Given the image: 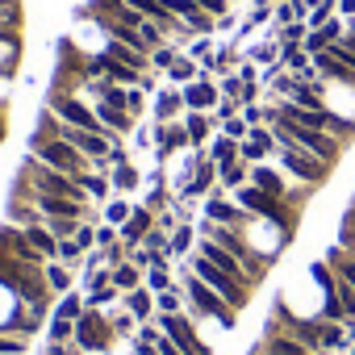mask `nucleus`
<instances>
[{
	"label": "nucleus",
	"instance_id": "12",
	"mask_svg": "<svg viewBox=\"0 0 355 355\" xmlns=\"http://www.w3.org/2000/svg\"><path fill=\"white\" fill-rule=\"evenodd\" d=\"M155 230V209H146V205H134V214H130V222L117 230V239H121V247L130 251V247H142V239Z\"/></svg>",
	"mask_w": 355,
	"mask_h": 355
},
{
	"label": "nucleus",
	"instance_id": "54",
	"mask_svg": "<svg viewBox=\"0 0 355 355\" xmlns=\"http://www.w3.org/2000/svg\"><path fill=\"white\" fill-rule=\"evenodd\" d=\"M134 355H159V347L146 343V338H134Z\"/></svg>",
	"mask_w": 355,
	"mask_h": 355
},
{
	"label": "nucleus",
	"instance_id": "53",
	"mask_svg": "<svg viewBox=\"0 0 355 355\" xmlns=\"http://www.w3.org/2000/svg\"><path fill=\"white\" fill-rule=\"evenodd\" d=\"M234 26H239V13L230 9V13H222V17H218V26H214V30H234Z\"/></svg>",
	"mask_w": 355,
	"mask_h": 355
},
{
	"label": "nucleus",
	"instance_id": "7",
	"mask_svg": "<svg viewBox=\"0 0 355 355\" xmlns=\"http://www.w3.org/2000/svg\"><path fill=\"white\" fill-rule=\"evenodd\" d=\"M113 338H117V334H113L109 313H101V309H84V318L76 322V347H80V351H105Z\"/></svg>",
	"mask_w": 355,
	"mask_h": 355
},
{
	"label": "nucleus",
	"instance_id": "15",
	"mask_svg": "<svg viewBox=\"0 0 355 355\" xmlns=\"http://www.w3.org/2000/svg\"><path fill=\"white\" fill-rule=\"evenodd\" d=\"M184 130H189L193 150H205V142H209V134H214V113H193V109H184Z\"/></svg>",
	"mask_w": 355,
	"mask_h": 355
},
{
	"label": "nucleus",
	"instance_id": "1",
	"mask_svg": "<svg viewBox=\"0 0 355 355\" xmlns=\"http://www.w3.org/2000/svg\"><path fill=\"white\" fill-rule=\"evenodd\" d=\"M30 155H34L38 163H46V167H55V171L76 175V180L92 171V163H88L71 142H63V138H55V134H46V130H38V134L30 138Z\"/></svg>",
	"mask_w": 355,
	"mask_h": 355
},
{
	"label": "nucleus",
	"instance_id": "9",
	"mask_svg": "<svg viewBox=\"0 0 355 355\" xmlns=\"http://www.w3.org/2000/svg\"><path fill=\"white\" fill-rule=\"evenodd\" d=\"M239 150H243V163H263L268 155H276L280 150V142H276V130L272 125H251V134L239 142Z\"/></svg>",
	"mask_w": 355,
	"mask_h": 355
},
{
	"label": "nucleus",
	"instance_id": "48",
	"mask_svg": "<svg viewBox=\"0 0 355 355\" xmlns=\"http://www.w3.org/2000/svg\"><path fill=\"white\" fill-rule=\"evenodd\" d=\"M142 105H146V92H142V88H130V96H125V109H130V117H134V121L142 117Z\"/></svg>",
	"mask_w": 355,
	"mask_h": 355
},
{
	"label": "nucleus",
	"instance_id": "29",
	"mask_svg": "<svg viewBox=\"0 0 355 355\" xmlns=\"http://www.w3.org/2000/svg\"><path fill=\"white\" fill-rule=\"evenodd\" d=\"M84 309H88V305H84V293H76V288H71V293H63V297H59V305H55V318L80 322V318H84Z\"/></svg>",
	"mask_w": 355,
	"mask_h": 355
},
{
	"label": "nucleus",
	"instance_id": "38",
	"mask_svg": "<svg viewBox=\"0 0 355 355\" xmlns=\"http://www.w3.org/2000/svg\"><path fill=\"white\" fill-rule=\"evenodd\" d=\"M280 59V38H268V42H259L255 51H251V63L259 67V63H276Z\"/></svg>",
	"mask_w": 355,
	"mask_h": 355
},
{
	"label": "nucleus",
	"instance_id": "8",
	"mask_svg": "<svg viewBox=\"0 0 355 355\" xmlns=\"http://www.w3.org/2000/svg\"><path fill=\"white\" fill-rule=\"evenodd\" d=\"M205 218H209V222H218V226H234V230H243V226L251 222V214H247L234 197H226L222 189L205 197Z\"/></svg>",
	"mask_w": 355,
	"mask_h": 355
},
{
	"label": "nucleus",
	"instance_id": "5",
	"mask_svg": "<svg viewBox=\"0 0 355 355\" xmlns=\"http://www.w3.org/2000/svg\"><path fill=\"white\" fill-rule=\"evenodd\" d=\"M189 268H193V272H197V276H201V280H205V284H209L218 297H222V301H230L234 309H243V305H247V293H251V288H247L243 280L226 276L222 268H214L205 255H197V251H193V255H189Z\"/></svg>",
	"mask_w": 355,
	"mask_h": 355
},
{
	"label": "nucleus",
	"instance_id": "49",
	"mask_svg": "<svg viewBox=\"0 0 355 355\" xmlns=\"http://www.w3.org/2000/svg\"><path fill=\"white\" fill-rule=\"evenodd\" d=\"M197 5H201V9H205L214 21H218L222 13H230V5H234V0H197Z\"/></svg>",
	"mask_w": 355,
	"mask_h": 355
},
{
	"label": "nucleus",
	"instance_id": "35",
	"mask_svg": "<svg viewBox=\"0 0 355 355\" xmlns=\"http://www.w3.org/2000/svg\"><path fill=\"white\" fill-rule=\"evenodd\" d=\"M175 59H180V42H163V46L150 55V67H155V71H167Z\"/></svg>",
	"mask_w": 355,
	"mask_h": 355
},
{
	"label": "nucleus",
	"instance_id": "34",
	"mask_svg": "<svg viewBox=\"0 0 355 355\" xmlns=\"http://www.w3.org/2000/svg\"><path fill=\"white\" fill-rule=\"evenodd\" d=\"M46 334H51V343H76V322H67V318H55V313H51Z\"/></svg>",
	"mask_w": 355,
	"mask_h": 355
},
{
	"label": "nucleus",
	"instance_id": "52",
	"mask_svg": "<svg viewBox=\"0 0 355 355\" xmlns=\"http://www.w3.org/2000/svg\"><path fill=\"white\" fill-rule=\"evenodd\" d=\"M109 163H113V167H121V163H130V150H125L121 142H113V150H109Z\"/></svg>",
	"mask_w": 355,
	"mask_h": 355
},
{
	"label": "nucleus",
	"instance_id": "20",
	"mask_svg": "<svg viewBox=\"0 0 355 355\" xmlns=\"http://www.w3.org/2000/svg\"><path fill=\"white\" fill-rule=\"evenodd\" d=\"M163 76H167V84H171V88H184V84L201 80V63H197V59H189V55H180V59H175Z\"/></svg>",
	"mask_w": 355,
	"mask_h": 355
},
{
	"label": "nucleus",
	"instance_id": "43",
	"mask_svg": "<svg viewBox=\"0 0 355 355\" xmlns=\"http://www.w3.org/2000/svg\"><path fill=\"white\" fill-rule=\"evenodd\" d=\"M189 59H197V63H205V59H214V42H209V34H201V38H193V46H189Z\"/></svg>",
	"mask_w": 355,
	"mask_h": 355
},
{
	"label": "nucleus",
	"instance_id": "32",
	"mask_svg": "<svg viewBox=\"0 0 355 355\" xmlns=\"http://www.w3.org/2000/svg\"><path fill=\"white\" fill-rule=\"evenodd\" d=\"M130 214H134V205H130L125 197H113V201H105V209H101V218H105L109 226H117V230L130 222Z\"/></svg>",
	"mask_w": 355,
	"mask_h": 355
},
{
	"label": "nucleus",
	"instance_id": "27",
	"mask_svg": "<svg viewBox=\"0 0 355 355\" xmlns=\"http://www.w3.org/2000/svg\"><path fill=\"white\" fill-rule=\"evenodd\" d=\"M9 222H13V226H21V230H30V226H42L46 218L38 214V205H30V201H17V197H13V201H9Z\"/></svg>",
	"mask_w": 355,
	"mask_h": 355
},
{
	"label": "nucleus",
	"instance_id": "28",
	"mask_svg": "<svg viewBox=\"0 0 355 355\" xmlns=\"http://www.w3.org/2000/svg\"><path fill=\"white\" fill-rule=\"evenodd\" d=\"M247 175H251V163H243V159H239V163L218 167V184L234 193V189H243V184H247Z\"/></svg>",
	"mask_w": 355,
	"mask_h": 355
},
{
	"label": "nucleus",
	"instance_id": "19",
	"mask_svg": "<svg viewBox=\"0 0 355 355\" xmlns=\"http://www.w3.org/2000/svg\"><path fill=\"white\" fill-rule=\"evenodd\" d=\"M121 305L138 318V326H142V322H155V293H150L146 284H142V288H134V293H125V297H121Z\"/></svg>",
	"mask_w": 355,
	"mask_h": 355
},
{
	"label": "nucleus",
	"instance_id": "55",
	"mask_svg": "<svg viewBox=\"0 0 355 355\" xmlns=\"http://www.w3.org/2000/svg\"><path fill=\"white\" fill-rule=\"evenodd\" d=\"M338 17H343V21L355 17V0H338Z\"/></svg>",
	"mask_w": 355,
	"mask_h": 355
},
{
	"label": "nucleus",
	"instance_id": "25",
	"mask_svg": "<svg viewBox=\"0 0 355 355\" xmlns=\"http://www.w3.org/2000/svg\"><path fill=\"white\" fill-rule=\"evenodd\" d=\"M205 155H209V159H214L218 167H226V163H239V159H243L239 142H234V138H226V134H218V138H214V142L205 146Z\"/></svg>",
	"mask_w": 355,
	"mask_h": 355
},
{
	"label": "nucleus",
	"instance_id": "4",
	"mask_svg": "<svg viewBox=\"0 0 355 355\" xmlns=\"http://www.w3.org/2000/svg\"><path fill=\"white\" fill-rule=\"evenodd\" d=\"M280 163H284V171L288 175H297L301 184H326V175H330V163L326 159H318V155H309L305 146H297V142H280Z\"/></svg>",
	"mask_w": 355,
	"mask_h": 355
},
{
	"label": "nucleus",
	"instance_id": "45",
	"mask_svg": "<svg viewBox=\"0 0 355 355\" xmlns=\"http://www.w3.org/2000/svg\"><path fill=\"white\" fill-rule=\"evenodd\" d=\"M222 134H226V138H234V142H243V138L251 134V125H247V121H243V113H239V117L222 121Z\"/></svg>",
	"mask_w": 355,
	"mask_h": 355
},
{
	"label": "nucleus",
	"instance_id": "16",
	"mask_svg": "<svg viewBox=\"0 0 355 355\" xmlns=\"http://www.w3.org/2000/svg\"><path fill=\"white\" fill-rule=\"evenodd\" d=\"M155 138H159V155H171V150H180V146H193V142H189V130H184V121L155 125Z\"/></svg>",
	"mask_w": 355,
	"mask_h": 355
},
{
	"label": "nucleus",
	"instance_id": "46",
	"mask_svg": "<svg viewBox=\"0 0 355 355\" xmlns=\"http://www.w3.org/2000/svg\"><path fill=\"white\" fill-rule=\"evenodd\" d=\"M117 243H121V239H117V226L101 222V226H96V247H101V251H109V247H117Z\"/></svg>",
	"mask_w": 355,
	"mask_h": 355
},
{
	"label": "nucleus",
	"instance_id": "50",
	"mask_svg": "<svg viewBox=\"0 0 355 355\" xmlns=\"http://www.w3.org/2000/svg\"><path fill=\"white\" fill-rule=\"evenodd\" d=\"M42 355H84V351H80L76 343H46Z\"/></svg>",
	"mask_w": 355,
	"mask_h": 355
},
{
	"label": "nucleus",
	"instance_id": "2",
	"mask_svg": "<svg viewBox=\"0 0 355 355\" xmlns=\"http://www.w3.org/2000/svg\"><path fill=\"white\" fill-rule=\"evenodd\" d=\"M276 142H297V146H305L309 155H318V159H326L330 167L338 163V155H343V138H334V134H326V130H309V125H297V121H288V117H280L276 125Z\"/></svg>",
	"mask_w": 355,
	"mask_h": 355
},
{
	"label": "nucleus",
	"instance_id": "56",
	"mask_svg": "<svg viewBox=\"0 0 355 355\" xmlns=\"http://www.w3.org/2000/svg\"><path fill=\"white\" fill-rule=\"evenodd\" d=\"M272 5H284V0H272Z\"/></svg>",
	"mask_w": 355,
	"mask_h": 355
},
{
	"label": "nucleus",
	"instance_id": "18",
	"mask_svg": "<svg viewBox=\"0 0 355 355\" xmlns=\"http://www.w3.org/2000/svg\"><path fill=\"white\" fill-rule=\"evenodd\" d=\"M42 276H46V288H51L55 297L71 293V284H76V272H71L67 263H59V259H46V263H42Z\"/></svg>",
	"mask_w": 355,
	"mask_h": 355
},
{
	"label": "nucleus",
	"instance_id": "41",
	"mask_svg": "<svg viewBox=\"0 0 355 355\" xmlns=\"http://www.w3.org/2000/svg\"><path fill=\"white\" fill-rule=\"evenodd\" d=\"M142 284H146V288H150V293H167V288H171V284H175V280H171V272H167V268H150V272H146V280H142Z\"/></svg>",
	"mask_w": 355,
	"mask_h": 355
},
{
	"label": "nucleus",
	"instance_id": "14",
	"mask_svg": "<svg viewBox=\"0 0 355 355\" xmlns=\"http://www.w3.org/2000/svg\"><path fill=\"white\" fill-rule=\"evenodd\" d=\"M167 5H171V13H175V17H180V21L193 30V38H201V34H209V30L218 26V21L197 5V0H167Z\"/></svg>",
	"mask_w": 355,
	"mask_h": 355
},
{
	"label": "nucleus",
	"instance_id": "51",
	"mask_svg": "<svg viewBox=\"0 0 355 355\" xmlns=\"http://www.w3.org/2000/svg\"><path fill=\"white\" fill-rule=\"evenodd\" d=\"M243 121L247 125H263V105H247L243 109Z\"/></svg>",
	"mask_w": 355,
	"mask_h": 355
},
{
	"label": "nucleus",
	"instance_id": "13",
	"mask_svg": "<svg viewBox=\"0 0 355 355\" xmlns=\"http://www.w3.org/2000/svg\"><path fill=\"white\" fill-rule=\"evenodd\" d=\"M263 355H318V351H309L305 343H297L293 334H284L280 322H268V330H263Z\"/></svg>",
	"mask_w": 355,
	"mask_h": 355
},
{
	"label": "nucleus",
	"instance_id": "11",
	"mask_svg": "<svg viewBox=\"0 0 355 355\" xmlns=\"http://www.w3.org/2000/svg\"><path fill=\"white\" fill-rule=\"evenodd\" d=\"M180 92H184V109H193V113H214L218 101H222V92H218L214 80H193V84H184Z\"/></svg>",
	"mask_w": 355,
	"mask_h": 355
},
{
	"label": "nucleus",
	"instance_id": "21",
	"mask_svg": "<svg viewBox=\"0 0 355 355\" xmlns=\"http://www.w3.org/2000/svg\"><path fill=\"white\" fill-rule=\"evenodd\" d=\"M184 113V92L180 88H167V92H159V109H155V125H167V121H175Z\"/></svg>",
	"mask_w": 355,
	"mask_h": 355
},
{
	"label": "nucleus",
	"instance_id": "44",
	"mask_svg": "<svg viewBox=\"0 0 355 355\" xmlns=\"http://www.w3.org/2000/svg\"><path fill=\"white\" fill-rule=\"evenodd\" d=\"M243 88H247V84H243V76L234 71V76H222V88H218V92H222L226 101H239V96H243Z\"/></svg>",
	"mask_w": 355,
	"mask_h": 355
},
{
	"label": "nucleus",
	"instance_id": "6",
	"mask_svg": "<svg viewBox=\"0 0 355 355\" xmlns=\"http://www.w3.org/2000/svg\"><path fill=\"white\" fill-rule=\"evenodd\" d=\"M155 322H159V330H163L175 347H180L184 355H209V347L201 343L193 318H184V313H155Z\"/></svg>",
	"mask_w": 355,
	"mask_h": 355
},
{
	"label": "nucleus",
	"instance_id": "36",
	"mask_svg": "<svg viewBox=\"0 0 355 355\" xmlns=\"http://www.w3.org/2000/svg\"><path fill=\"white\" fill-rule=\"evenodd\" d=\"M46 226H51V234L63 243V239H76V230L84 226L80 218H46Z\"/></svg>",
	"mask_w": 355,
	"mask_h": 355
},
{
	"label": "nucleus",
	"instance_id": "24",
	"mask_svg": "<svg viewBox=\"0 0 355 355\" xmlns=\"http://www.w3.org/2000/svg\"><path fill=\"white\" fill-rule=\"evenodd\" d=\"M109 272H113V288H117L121 297H125V293H134V288H142V280H146V272H142V268H134L130 259H125V263H117V268H109Z\"/></svg>",
	"mask_w": 355,
	"mask_h": 355
},
{
	"label": "nucleus",
	"instance_id": "30",
	"mask_svg": "<svg viewBox=\"0 0 355 355\" xmlns=\"http://www.w3.org/2000/svg\"><path fill=\"white\" fill-rule=\"evenodd\" d=\"M109 180H113V189H117V193H134V189L142 184V175H138V167H134V163H121V167H113V171H109Z\"/></svg>",
	"mask_w": 355,
	"mask_h": 355
},
{
	"label": "nucleus",
	"instance_id": "39",
	"mask_svg": "<svg viewBox=\"0 0 355 355\" xmlns=\"http://www.w3.org/2000/svg\"><path fill=\"white\" fill-rule=\"evenodd\" d=\"M334 301H338V309H343L347 322H351V318H355V288L343 284V280H334Z\"/></svg>",
	"mask_w": 355,
	"mask_h": 355
},
{
	"label": "nucleus",
	"instance_id": "3",
	"mask_svg": "<svg viewBox=\"0 0 355 355\" xmlns=\"http://www.w3.org/2000/svg\"><path fill=\"white\" fill-rule=\"evenodd\" d=\"M180 284H184V293H189V309H193V313L214 318L222 330H230V326L239 322V309H234L230 301H222V297H218V293H214V288H209L197 272H193V268L184 272V280H180Z\"/></svg>",
	"mask_w": 355,
	"mask_h": 355
},
{
	"label": "nucleus",
	"instance_id": "22",
	"mask_svg": "<svg viewBox=\"0 0 355 355\" xmlns=\"http://www.w3.org/2000/svg\"><path fill=\"white\" fill-rule=\"evenodd\" d=\"M197 239H201V234H197V226H193V222H180V226L171 230V243H167V251L189 259V255L197 251Z\"/></svg>",
	"mask_w": 355,
	"mask_h": 355
},
{
	"label": "nucleus",
	"instance_id": "42",
	"mask_svg": "<svg viewBox=\"0 0 355 355\" xmlns=\"http://www.w3.org/2000/svg\"><path fill=\"white\" fill-rule=\"evenodd\" d=\"M113 301H121V293H117L113 284H105V288H96V293H88V297H84V305H88V309H101V305H113Z\"/></svg>",
	"mask_w": 355,
	"mask_h": 355
},
{
	"label": "nucleus",
	"instance_id": "31",
	"mask_svg": "<svg viewBox=\"0 0 355 355\" xmlns=\"http://www.w3.org/2000/svg\"><path fill=\"white\" fill-rule=\"evenodd\" d=\"M80 184H84L88 201H105V197H109V189H113V180H109L105 171H88V175H80Z\"/></svg>",
	"mask_w": 355,
	"mask_h": 355
},
{
	"label": "nucleus",
	"instance_id": "26",
	"mask_svg": "<svg viewBox=\"0 0 355 355\" xmlns=\"http://www.w3.org/2000/svg\"><path fill=\"white\" fill-rule=\"evenodd\" d=\"M318 330H322V351H351V338H347V326L343 322H326L318 318Z\"/></svg>",
	"mask_w": 355,
	"mask_h": 355
},
{
	"label": "nucleus",
	"instance_id": "17",
	"mask_svg": "<svg viewBox=\"0 0 355 355\" xmlns=\"http://www.w3.org/2000/svg\"><path fill=\"white\" fill-rule=\"evenodd\" d=\"M251 184L263 189V193H272V197H280V201H288V184L280 180V171H272L268 163H255L251 167Z\"/></svg>",
	"mask_w": 355,
	"mask_h": 355
},
{
	"label": "nucleus",
	"instance_id": "37",
	"mask_svg": "<svg viewBox=\"0 0 355 355\" xmlns=\"http://www.w3.org/2000/svg\"><path fill=\"white\" fill-rule=\"evenodd\" d=\"M84 255H88V251H84L76 239H63V243H59V263H67V268H80V263H84Z\"/></svg>",
	"mask_w": 355,
	"mask_h": 355
},
{
	"label": "nucleus",
	"instance_id": "57",
	"mask_svg": "<svg viewBox=\"0 0 355 355\" xmlns=\"http://www.w3.org/2000/svg\"><path fill=\"white\" fill-rule=\"evenodd\" d=\"M351 355H355V343H351Z\"/></svg>",
	"mask_w": 355,
	"mask_h": 355
},
{
	"label": "nucleus",
	"instance_id": "10",
	"mask_svg": "<svg viewBox=\"0 0 355 355\" xmlns=\"http://www.w3.org/2000/svg\"><path fill=\"white\" fill-rule=\"evenodd\" d=\"M197 255H205L214 268H222L226 276H234V280H243V284L251 288V276H247V268H243V263H239V259H234L226 247H218L214 239H197Z\"/></svg>",
	"mask_w": 355,
	"mask_h": 355
},
{
	"label": "nucleus",
	"instance_id": "40",
	"mask_svg": "<svg viewBox=\"0 0 355 355\" xmlns=\"http://www.w3.org/2000/svg\"><path fill=\"white\" fill-rule=\"evenodd\" d=\"M0 355H30V343H26L21 334L0 330Z\"/></svg>",
	"mask_w": 355,
	"mask_h": 355
},
{
	"label": "nucleus",
	"instance_id": "47",
	"mask_svg": "<svg viewBox=\"0 0 355 355\" xmlns=\"http://www.w3.org/2000/svg\"><path fill=\"white\" fill-rule=\"evenodd\" d=\"M167 243H171V234H167V230H159V226L142 239V247H150V251H167ZM167 255H171V251H167Z\"/></svg>",
	"mask_w": 355,
	"mask_h": 355
},
{
	"label": "nucleus",
	"instance_id": "33",
	"mask_svg": "<svg viewBox=\"0 0 355 355\" xmlns=\"http://www.w3.org/2000/svg\"><path fill=\"white\" fill-rule=\"evenodd\" d=\"M109 322H113V334H121V338H134V334H138V318H134L125 305H121L117 313H109Z\"/></svg>",
	"mask_w": 355,
	"mask_h": 355
},
{
	"label": "nucleus",
	"instance_id": "23",
	"mask_svg": "<svg viewBox=\"0 0 355 355\" xmlns=\"http://www.w3.org/2000/svg\"><path fill=\"white\" fill-rule=\"evenodd\" d=\"M26 239H30V247L42 255V259H59V239L51 234V226L42 222V226H30L26 230Z\"/></svg>",
	"mask_w": 355,
	"mask_h": 355
}]
</instances>
